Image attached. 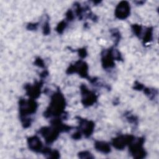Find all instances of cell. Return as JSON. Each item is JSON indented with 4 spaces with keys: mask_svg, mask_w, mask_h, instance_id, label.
I'll list each match as a JSON object with an SVG mask.
<instances>
[{
    "mask_svg": "<svg viewBox=\"0 0 159 159\" xmlns=\"http://www.w3.org/2000/svg\"><path fill=\"white\" fill-rule=\"evenodd\" d=\"M43 84V79H41L39 81H35L32 85L30 84H26L24 86L26 94L34 99L38 98L40 95L41 88Z\"/></svg>",
    "mask_w": 159,
    "mask_h": 159,
    "instance_id": "cell-10",
    "label": "cell"
},
{
    "mask_svg": "<svg viewBox=\"0 0 159 159\" xmlns=\"http://www.w3.org/2000/svg\"><path fill=\"white\" fill-rule=\"evenodd\" d=\"M110 32L111 33L112 36L115 39L114 40V47L117 46V44L119 43L120 39V32L116 29H112L110 30Z\"/></svg>",
    "mask_w": 159,
    "mask_h": 159,
    "instance_id": "cell-17",
    "label": "cell"
},
{
    "mask_svg": "<svg viewBox=\"0 0 159 159\" xmlns=\"http://www.w3.org/2000/svg\"><path fill=\"white\" fill-rule=\"evenodd\" d=\"M131 28L134 35L139 39H141L143 32V27L139 24H132L131 25Z\"/></svg>",
    "mask_w": 159,
    "mask_h": 159,
    "instance_id": "cell-16",
    "label": "cell"
},
{
    "mask_svg": "<svg viewBox=\"0 0 159 159\" xmlns=\"http://www.w3.org/2000/svg\"><path fill=\"white\" fill-rule=\"evenodd\" d=\"M78 157L80 158H94V156L92 155V153L87 150L79 152Z\"/></svg>",
    "mask_w": 159,
    "mask_h": 159,
    "instance_id": "cell-21",
    "label": "cell"
},
{
    "mask_svg": "<svg viewBox=\"0 0 159 159\" xmlns=\"http://www.w3.org/2000/svg\"><path fill=\"white\" fill-rule=\"evenodd\" d=\"M88 65L83 60L77 61L74 64H71L67 68L66 73L68 75L73 73H78L79 75L83 78L88 79L92 84H96L98 81L97 78H90L88 75Z\"/></svg>",
    "mask_w": 159,
    "mask_h": 159,
    "instance_id": "cell-4",
    "label": "cell"
},
{
    "mask_svg": "<svg viewBox=\"0 0 159 159\" xmlns=\"http://www.w3.org/2000/svg\"><path fill=\"white\" fill-rule=\"evenodd\" d=\"M68 22L64 19L63 20L61 21L57 26L56 27V31L58 33V34H62L64 31V30L66 28L67 25H68Z\"/></svg>",
    "mask_w": 159,
    "mask_h": 159,
    "instance_id": "cell-18",
    "label": "cell"
},
{
    "mask_svg": "<svg viewBox=\"0 0 159 159\" xmlns=\"http://www.w3.org/2000/svg\"><path fill=\"white\" fill-rule=\"evenodd\" d=\"M120 52L114 47L103 50L101 52V63L104 69H111L115 66V60L122 61Z\"/></svg>",
    "mask_w": 159,
    "mask_h": 159,
    "instance_id": "cell-3",
    "label": "cell"
},
{
    "mask_svg": "<svg viewBox=\"0 0 159 159\" xmlns=\"http://www.w3.org/2000/svg\"><path fill=\"white\" fill-rule=\"evenodd\" d=\"M125 118L127 119V120H128L129 122L132 123V124H137V122H138V119L136 116H135L133 114H130L129 112H127V114H124Z\"/></svg>",
    "mask_w": 159,
    "mask_h": 159,
    "instance_id": "cell-19",
    "label": "cell"
},
{
    "mask_svg": "<svg viewBox=\"0 0 159 159\" xmlns=\"http://www.w3.org/2000/svg\"><path fill=\"white\" fill-rule=\"evenodd\" d=\"M80 90L82 96L81 102L85 107L91 106L96 102L98 96L94 92L89 90L86 85L82 84L80 86Z\"/></svg>",
    "mask_w": 159,
    "mask_h": 159,
    "instance_id": "cell-7",
    "label": "cell"
},
{
    "mask_svg": "<svg viewBox=\"0 0 159 159\" xmlns=\"http://www.w3.org/2000/svg\"><path fill=\"white\" fill-rule=\"evenodd\" d=\"M130 6L127 1H120L115 9V16L120 20H124L127 19L130 15Z\"/></svg>",
    "mask_w": 159,
    "mask_h": 159,
    "instance_id": "cell-11",
    "label": "cell"
},
{
    "mask_svg": "<svg viewBox=\"0 0 159 159\" xmlns=\"http://www.w3.org/2000/svg\"><path fill=\"white\" fill-rule=\"evenodd\" d=\"M27 144L29 148L36 153H42V151L44 148L42 142L37 135L28 137Z\"/></svg>",
    "mask_w": 159,
    "mask_h": 159,
    "instance_id": "cell-12",
    "label": "cell"
},
{
    "mask_svg": "<svg viewBox=\"0 0 159 159\" xmlns=\"http://www.w3.org/2000/svg\"><path fill=\"white\" fill-rule=\"evenodd\" d=\"M75 51H76L78 53L79 56L82 59L84 58L87 56V51H86V48H80L78 50H76Z\"/></svg>",
    "mask_w": 159,
    "mask_h": 159,
    "instance_id": "cell-24",
    "label": "cell"
},
{
    "mask_svg": "<svg viewBox=\"0 0 159 159\" xmlns=\"http://www.w3.org/2000/svg\"><path fill=\"white\" fill-rule=\"evenodd\" d=\"M39 22L37 23H29L27 25V29L29 30H35L38 29L39 27Z\"/></svg>",
    "mask_w": 159,
    "mask_h": 159,
    "instance_id": "cell-25",
    "label": "cell"
},
{
    "mask_svg": "<svg viewBox=\"0 0 159 159\" xmlns=\"http://www.w3.org/2000/svg\"><path fill=\"white\" fill-rule=\"evenodd\" d=\"M66 101L63 94L61 93L60 89L52 94L50 104L46 111L43 112V116L46 118L52 117H58L63 116L64 118L67 116V113L65 109L66 107Z\"/></svg>",
    "mask_w": 159,
    "mask_h": 159,
    "instance_id": "cell-2",
    "label": "cell"
},
{
    "mask_svg": "<svg viewBox=\"0 0 159 159\" xmlns=\"http://www.w3.org/2000/svg\"><path fill=\"white\" fill-rule=\"evenodd\" d=\"M143 91L150 100H155L158 95V90L154 88L144 87L143 89Z\"/></svg>",
    "mask_w": 159,
    "mask_h": 159,
    "instance_id": "cell-15",
    "label": "cell"
},
{
    "mask_svg": "<svg viewBox=\"0 0 159 159\" xmlns=\"http://www.w3.org/2000/svg\"><path fill=\"white\" fill-rule=\"evenodd\" d=\"M42 30H43V34L45 35H47L50 33V24H49L48 17L47 19L45 21V22L42 26Z\"/></svg>",
    "mask_w": 159,
    "mask_h": 159,
    "instance_id": "cell-20",
    "label": "cell"
},
{
    "mask_svg": "<svg viewBox=\"0 0 159 159\" xmlns=\"http://www.w3.org/2000/svg\"><path fill=\"white\" fill-rule=\"evenodd\" d=\"M34 64H35V66H37L40 68H45V63H44L43 60L40 57H37L35 58V61H34Z\"/></svg>",
    "mask_w": 159,
    "mask_h": 159,
    "instance_id": "cell-23",
    "label": "cell"
},
{
    "mask_svg": "<svg viewBox=\"0 0 159 159\" xmlns=\"http://www.w3.org/2000/svg\"><path fill=\"white\" fill-rule=\"evenodd\" d=\"M141 39H142L143 44L150 42L153 39V27L145 28V29L143 30Z\"/></svg>",
    "mask_w": 159,
    "mask_h": 159,
    "instance_id": "cell-14",
    "label": "cell"
},
{
    "mask_svg": "<svg viewBox=\"0 0 159 159\" xmlns=\"http://www.w3.org/2000/svg\"><path fill=\"white\" fill-rule=\"evenodd\" d=\"M75 14L73 12V11L71 9H68V11L66 13V19L65 20L68 22H71L73 21L75 19Z\"/></svg>",
    "mask_w": 159,
    "mask_h": 159,
    "instance_id": "cell-22",
    "label": "cell"
},
{
    "mask_svg": "<svg viewBox=\"0 0 159 159\" xmlns=\"http://www.w3.org/2000/svg\"><path fill=\"white\" fill-rule=\"evenodd\" d=\"M81 137H82V134L78 130H77V131L75 133L71 135V138L75 140H79L81 138Z\"/></svg>",
    "mask_w": 159,
    "mask_h": 159,
    "instance_id": "cell-27",
    "label": "cell"
},
{
    "mask_svg": "<svg viewBox=\"0 0 159 159\" xmlns=\"http://www.w3.org/2000/svg\"><path fill=\"white\" fill-rule=\"evenodd\" d=\"M145 142L144 137H139L132 141L131 143L129 145V151L132 157L135 158H144L147 155L143 145Z\"/></svg>",
    "mask_w": 159,
    "mask_h": 159,
    "instance_id": "cell-6",
    "label": "cell"
},
{
    "mask_svg": "<svg viewBox=\"0 0 159 159\" xmlns=\"http://www.w3.org/2000/svg\"><path fill=\"white\" fill-rule=\"evenodd\" d=\"M144 85L141 84L140 83L138 82V81H135V83H134V87L133 88L135 89V90H138V91H142L143 90V88H144Z\"/></svg>",
    "mask_w": 159,
    "mask_h": 159,
    "instance_id": "cell-26",
    "label": "cell"
},
{
    "mask_svg": "<svg viewBox=\"0 0 159 159\" xmlns=\"http://www.w3.org/2000/svg\"><path fill=\"white\" fill-rule=\"evenodd\" d=\"M94 148L97 151L104 154H107L111 151L110 145L104 141H96Z\"/></svg>",
    "mask_w": 159,
    "mask_h": 159,
    "instance_id": "cell-13",
    "label": "cell"
},
{
    "mask_svg": "<svg viewBox=\"0 0 159 159\" xmlns=\"http://www.w3.org/2000/svg\"><path fill=\"white\" fill-rule=\"evenodd\" d=\"M50 122L51 126L43 127L37 131V133L43 137L47 144L52 143L55 141L60 132H68L73 128L71 126L64 124L61 119L59 118L53 119Z\"/></svg>",
    "mask_w": 159,
    "mask_h": 159,
    "instance_id": "cell-1",
    "label": "cell"
},
{
    "mask_svg": "<svg viewBox=\"0 0 159 159\" xmlns=\"http://www.w3.org/2000/svg\"><path fill=\"white\" fill-rule=\"evenodd\" d=\"M79 122V126L78 130L86 138L89 137L94 132L95 124L91 120H88L86 119L81 118V117H76Z\"/></svg>",
    "mask_w": 159,
    "mask_h": 159,
    "instance_id": "cell-8",
    "label": "cell"
},
{
    "mask_svg": "<svg viewBox=\"0 0 159 159\" xmlns=\"http://www.w3.org/2000/svg\"><path fill=\"white\" fill-rule=\"evenodd\" d=\"M38 107L37 102L34 99H25L20 98L19 101L20 119L29 117V115H32L36 112Z\"/></svg>",
    "mask_w": 159,
    "mask_h": 159,
    "instance_id": "cell-5",
    "label": "cell"
},
{
    "mask_svg": "<svg viewBox=\"0 0 159 159\" xmlns=\"http://www.w3.org/2000/svg\"><path fill=\"white\" fill-rule=\"evenodd\" d=\"M135 139L133 135H120L112 139V145L117 150H123L126 145H129Z\"/></svg>",
    "mask_w": 159,
    "mask_h": 159,
    "instance_id": "cell-9",
    "label": "cell"
}]
</instances>
